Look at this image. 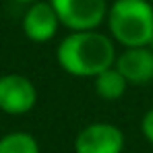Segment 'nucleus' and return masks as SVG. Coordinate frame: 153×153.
Masks as SVG:
<instances>
[{
    "label": "nucleus",
    "instance_id": "1",
    "mask_svg": "<svg viewBox=\"0 0 153 153\" xmlns=\"http://www.w3.org/2000/svg\"><path fill=\"white\" fill-rule=\"evenodd\" d=\"M116 44L102 31L68 33L56 48L58 66L71 76L95 79L116 66Z\"/></svg>",
    "mask_w": 153,
    "mask_h": 153
},
{
    "label": "nucleus",
    "instance_id": "2",
    "mask_svg": "<svg viewBox=\"0 0 153 153\" xmlns=\"http://www.w3.org/2000/svg\"><path fill=\"white\" fill-rule=\"evenodd\" d=\"M105 21L110 37L124 50L153 44V4L149 0H114Z\"/></svg>",
    "mask_w": 153,
    "mask_h": 153
},
{
    "label": "nucleus",
    "instance_id": "3",
    "mask_svg": "<svg viewBox=\"0 0 153 153\" xmlns=\"http://www.w3.org/2000/svg\"><path fill=\"white\" fill-rule=\"evenodd\" d=\"M58 15L60 25L71 33L75 31H97L108 19V0H50Z\"/></svg>",
    "mask_w": 153,
    "mask_h": 153
},
{
    "label": "nucleus",
    "instance_id": "4",
    "mask_svg": "<svg viewBox=\"0 0 153 153\" xmlns=\"http://www.w3.org/2000/svg\"><path fill=\"white\" fill-rule=\"evenodd\" d=\"M124 132L110 122H91L75 137V153H122Z\"/></svg>",
    "mask_w": 153,
    "mask_h": 153
},
{
    "label": "nucleus",
    "instance_id": "5",
    "mask_svg": "<svg viewBox=\"0 0 153 153\" xmlns=\"http://www.w3.org/2000/svg\"><path fill=\"white\" fill-rule=\"evenodd\" d=\"M37 89L31 79L23 75H4L0 76V110L10 116H21L35 108Z\"/></svg>",
    "mask_w": 153,
    "mask_h": 153
},
{
    "label": "nucleus",
    "instance_id": "6",
    "mask_svg": "<svg viewBox=\"0 0 153 153\" xmlns=\"http://www.w3.org/2000/svg\"><path fill=\"white\" fill-rule=\"evenodd\" d=\"M58 27H60V21L50 2L39 0L35 4H29L23 17V33L27 39L35 44H46L56 35Z\"/></svg>",
    "mask_w": 153,
    "mask_h": 153
},
{
    "label": "nucleus",
    "instance_id": "7",
    "mask_svg": "<svg viewBox=\"0 0 153 153\" xmlns=\"http://www.w3.org/2000/svg\"><path fill=\"white\" fill-rule=\"evenodd\" d=\"M118 73L128 85L143 87L153 81V50L151 48H128L116 58Z\"/></svg>",
    "mask_w": 153,
    "mask_h": 153
},
{
    "label": "nucleus",
    "instance_id": "8",
    "mask_svg": "<svg viewBox=\"0 0 153 153\" xmlns=\"http://www.w3.org/2000/svg\"><path fill=\"white\" fill-rule=\"evenodd\" d=\"M93 89H95V95L102 97L105 102H116L120 100L128 89L126 79L118 73V68H110L102 75H97L93 79Z\"/></svg>",
    "mask_w": 153,
    "mask_h": 153
},
{
    "label": "nucleus",
    "instance_id": "9",
    "mask_svg": "<svg viewBox=\"0 0 153 153\" xmlns=\"http://www.w3.org/2000/svg\"><path fill=\"white\" fill-rule=\"evenodd\" d=\"M0 153H39V143L23 130L8 132L0 139Z\"/></svg>",
    "mask_w": 153,
    "mask_h": 153
},
{
    "label": "nucleus",
    "instance_id": "10",
    "mask_svg": "<svg viewBox=\"0 0 153 153\" xmlns=\"http://www.w3.org/2000/svg\"><path fill=\"white\" fill-rule=\"evenodd\" d=\"M141 132H143L145 141L153 145V108L147 110L143 114V118H141Z\"/></svg>",
    "mask_w": 153,
    "mask_h": 153
},
{
    "label": "nucleus",
    "instance_id": "11",
    "mask_svg": "<svg viewBox=\"0 0 153 153\" xmlns=\"http://www.w3.org/2000/svg\"><path fill=\"white\" fill-rule=\"evenodd\" d=\"M15 2H21V4H35V2H39V0H15Z\"/></svg>",
    "mask_w": 153,
    "mask_h": 153
}]
</instances>
